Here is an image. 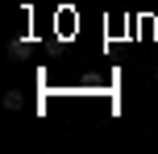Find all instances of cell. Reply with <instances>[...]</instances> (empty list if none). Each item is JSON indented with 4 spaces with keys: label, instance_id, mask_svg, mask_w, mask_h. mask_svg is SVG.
Returning a JSON list of instances; mask_svg holds the SVG:
<instances>
[{
    "label": "cell",
    "instance_id": "cell-2",
    "mask_svg": "<svg viewBox=\"0 0 158 154\" xmlns=\"http://www.w3.org/2000/svg\"><path fill=\"white\" fill-rule=\"evenodd\" d=\"M154 79H158V67H154Z\"/></svg>",
    "mask_w": 158,
    "mask_h": 154
},
{
    "label": "cell",
    "instance_id": "cell-1",
    "mask_svg": "<svg viewBox=\"0 0 158 154\" xmlns=\"http://www.w3.org/2000/svg\"><path fill=\"white\" fill-rule=\"evenodd\" d=\"M21 104H25V96H21L17 88H13V92H4V108H13V113H17Z\"/></svg>",
    "mask_w": 158,
    "mask_h": 154
}]
</instances>
